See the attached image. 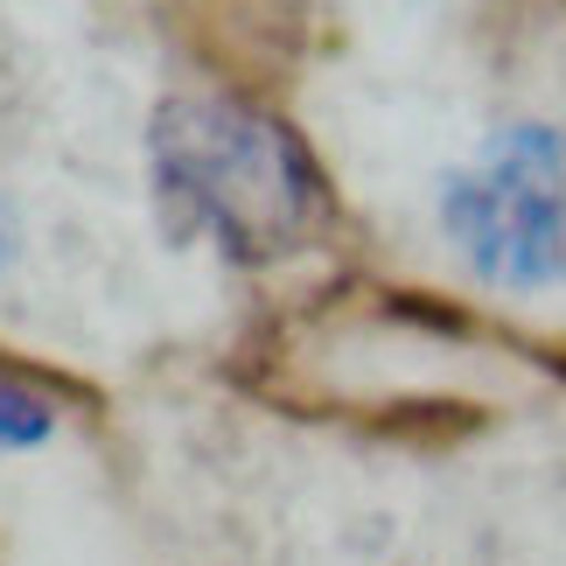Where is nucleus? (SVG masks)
<instances>
[{"mask_svg": "<svg viewBox=\"0 0 566 566\" xmlns=\"http://www.w3.org/2000/svg\"><path fill=\"white\" fill-rule=\"evenodd\" d=\"M155 196L182 238L273 259L322 224V176L280 119L238 98H168L155 119Z\"/></svg>", "mask_w": 566, "mask_h": 566, "instance_id": "nucleus-1", "label": "nucleus"}, {"mask_svg": "<svg viewBox=\"0 0 566 566\" xmlns=\"http://www.w3.org/2000/svg\"><path fill=\"white\" fill-rule=\"evenodd\" d=\"M454 259L496 294L566 287V126L517 119L441 182Z\"/></svg>", "mask_w": 566, "mask_h": 566, "instance_id": "nucleus-2", "label": "nucleus"}, {"mask_svg": "<svg viewBox=\"0 0 566 566\" xmlns=\"http://www.w3.org/2000/svg\"><path fill=\"white\" fill-rule=\"evenodd\" d=\"M56 433V406L14 371H0V454H29Z\"/></svg>", "mask_w": 566, "mask_h": 566, "instance_id": "nucleus-3", "label": "nucleus"}, {"mask_svg": "<svg viewBox=\"0 0 566 566\" xmlns=\"http://www.w3.org/2000/svg\"><path fill=\"white\" fill-rule=\"evenodd\" d=\"M14 252H21V224H14V210L0 203V273L14 266Z\"/></svg>", "mask_w": 566, "mask_h": 566, "instance_id": "nucleus-4", "label": "nucleus"}]
</instances>
